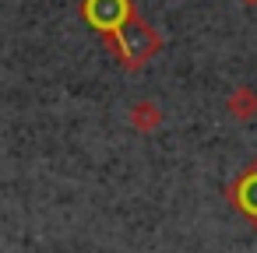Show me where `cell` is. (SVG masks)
Listing matches in <instances>:
<instances>
[{
    "instance_id": "obj_6",
    "label": "cell",
    "mask_w": 257,
    "mask_h": 253,
    "mask_svg": "<svg viewBox=\"0 0 257 253\" xmlns=\"http://www.w3.org/2000/svg\"><path fill=\"white\" fill-rule=\"evenodd\" d=\"M243 4H257V0H243Z\"/></svg>"
},
{
    "instance_id": "obj_4",
    "label": "cell",
    "mask_w": 257,
    "mask_h": 253,
    "mask_svg": "<svg viewBox=\"0 0 257 253\" xmlns=\"http://www.w3.org/2000/svg\"><path fill=\"white\" fill-rule=\"evenodd\" d=\"M225 109H229L236 120H250V116H257V92L246 88V85L232 88L229 99H225Z\"/></svg>"
},
{
    "instance_id": "obj_3",
    "label": "cell",
    "mask_w": 257,
    "mask_h": 253,
    "mask_svg": "<svg viewBox=\"0 0 257 253\" xmlns=\"http://www.w3.org/2000/svg\"><path fill=\"white\" fill-rule=\"evenodd\" d=\"M225 197H229V204H232L243 218H250V221L257 225V162H250V165L225 186Z\"/></svg>"
},
{
    "instance_id": "obj_5",
    "label": "cell",
    "mask_w": 257,
    "mask_h": 253,
    "mask_svg": "<svg viewBox=\"0 0 257 253\" xmlns=\"http://www.w3.org/2000/svg\"><path fill=\"white\" fill-rule=\"evenodd\" d=\"M131 123H134L138 130H155V127L162 123V109H159V102H152V99L134 102V106H131Z\"/></svg>"
},
{
    "instance_id": "obj_1",
    "label": "cell",
    "mask_w": 257,
    "mask_h": 253,
    "mask_svg": "<svg viewBox=\"0 0 257 253\" xmlns=\"http://www.w3.org/2000/svg\"><path fill=\"white\" fill-rule=\"evenodd\" d=\"M106 46H109V53L127 67V71H141L159 50H162V39H159V32L138 15V18H131L116 36H109V39H102Z\"/></svg>"
},
{
    "instance_id": "obj_2",
    "label": "cell",
    "mask_w": 257,
    "mask_h": 253,
    "mask_svg": "<svg viewBox=\"0 0 257 253\" xmlns=\"http://www.w3.org/2000/svg\"><path fill=\"white\" fill-rule=\"evenodd\" d=\"M81 15H85V22L102 39L116 36L131 18H138V11H134L131 0H81Z\"/></svg>"
}]
</instances>
